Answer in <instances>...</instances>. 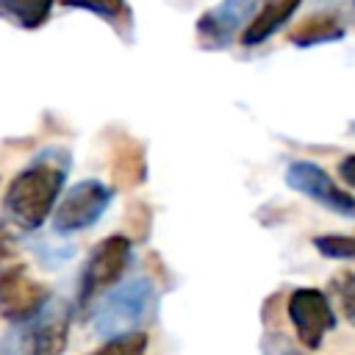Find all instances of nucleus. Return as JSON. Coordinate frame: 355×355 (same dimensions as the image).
Returning <instances> with one entry per match:
<instances>
[{
    "label": "nucleus",
    "instance_id": "nucleus-9",
    "mask_svg": "<svg viewBox=\"0 0 355 355\" xmlns=\"http://www.w3.org/2000/svg\"><path fill=\"white\" fill-rule=\"evenodd\" d=\"M69 322H72V308L67 302L50 300V305L33 322H28L36 355H64L69 344Z\"/></svg>",
    "mask_w": 355,
    "mask_h": 355
},
{
    "label": "nucleus",
    "instance_id": "nucleus-8",
    "mask_svg": "<svg viewBox=\"0 0 355 355\" xmlns=\"http://www.w3.org/2000/svg\"><path fill=\"white\" fill-rule=\"evenodd\" d=\"M252 11H255V0H225L200 17L197 33L208 47H225L241 25L247 28Z\"/></svg>",
    "mask_w": 355,
    "mask_h": 355
},
{
    "label": "nucleus",
    "instance_id": "nucleus-16",
    "mask_svg": "<svg viewBox=\"0 0 355 355\" xmlns=\"http://www.w3.org/2000/svg\"><path fill=\"white\" fill-rule=\"evenodd\" d=\"M0 355H36L33 338H31V327L28 324L8 327L3 333V338H0Z\"/></svg>",
    "mask_w": 355,
    "mask_h": 355
},
{
    "label": "nucleus",
    "instance_id": "nucleus-18",
    "mask_svg": "<svg viewBox=\"0 0 355 355\" xmlns=\"http://www.w3.org/2000/svg\"><path fill=\"white\" fill-rule=\"evenodd\" d=\"M338 175L344 178V183H349L355 189V155H347L341 164H338Z\"/></svg>",
    "mask_w": 355,
    "mask_h": 355
},
{
    "label": "nucleus",
    "instance_id": "nucleus-6",
    "mask_svg": "<svg viewBox=\"0 0 355 355\" xmlns=\"http://www.w3.org/2000/svg\"><path fill=\"white\" fill-rule=\"evenodd\" d=\"M111 197H114V191L97 178L75 183L53 211V230L67 236V233L92 227L111 205Z\"/></svg>",
    "mask_w": 355,
    "mask_h": 355
},
{
    "label": "nucleus",
    "instance_id": "nucleus-5",
    "mask_svg": "<svg viewBox=\"0 0 355 355\" xmlns=\"http://www.w3.org/2000/svg\"><path fill=\"white\" fill-rule=\"evenodd\" d=\"M286 316L297 333V341L305 349H322L324 336L338 324L336 322V311L327 300L324 291L302 286L294 288L286 300Z\"/></svg>",
    "mask_w": 355,
    "mask_h": 355
},
{
    "label": "nucleus",
    "instance_id": "nucleus-4",
    "mask_svg": "<svg viewBox=\"0 0 355 355\" xmlns=\"http://www.w3.org/2000/svg\"><path fill=\"white\" fill-rule=\"evenodd\" d=\"M50 288L36 280L22 263L0 272V316L11 327L33 322L50 305Z\"/></svg>",
    "mask_w": 355,
    "mask_h": 355
},
{
    "label": "nucleus",
    "instance_id": "nucleus-1",
    "mask_svg": "<svg viewBox=\"0 0 355 355\" xmlns=\"http://www.w3.org/2000/svg\"><path fill=\"white\" fill-rule=\"evenodd\" d=\"M67 169H69V158L64 150H44L25 169L17 172L3 202V211L14 227L36 230L47 222L64 189Z\"/></svg>",
    "mask_w": 355,
    "mask_h": 355
},
{
    "label": "nucleus",
    "instance_id": "nucleus-15",
    "mask_svg": "<svg viewBox=\"0 0 355 355\" xmlns=\"http://www.w3.org/2000/svg\"><path fill=\"white\" fill-rule=\"evenodd\" d=\"M313 247L324 258H338V261H355V236H341V233H327L316 236Z\"/></svg>",
    "mask_w": 355,
    "mask_h": 355
},
{
    "label": "nucleus",
    "instance_id": "nucleus-19",
    "mask_svg": "<svg viewBox=\"0 0 355 355\" xmlns=\"http://www.w3.org/2000/svg\"><path fill=\"white\" fill-rule=\"evenodd\" d=\"M352 6H355V0H352Z\"/></svg>",
    "mask_w": 355,
    "mask_h": 355
},
{
    "label": "nucleus",
    "instance_id": "nucleus-2",
    "mask_svg": "<svg viewBox=\"0 0 355 355\" xmlns=\"http://www.w3.org/2000/svg\"><path fill=\"white\" fill-rule=\"evenodd\" d=\"M155 308V286L150 277H130L119 286H114L94 311V327L108 341L116 336L139 333V324L147 322V316Z\"/></svg>",
    "mask_w": 355,
    "mask_h": 355
},
{
    "label": "nucleus",
    "instance_id": "nucleus-11",
    "mask_svg": "<svg viewBox=\"0 0 355 355\" xmlns=\"http://www.w3.org/2000/svg\"><path fill=\"white\" fill-rule=\"evenodd\" d=\"M344 36V25L338 22V17L333 14H316L311 19H305L302 25H297L291 31V42L297 47H313V44H327Z\"/></svg>",
    "mask_w": 355,
    "mask_h": 355
},
{
    "label": "nucleus",
    "instance_id": "nucleus-7",
    "mask_svg": "<svg viewBox=\"0 0 355 355\" xmlns=\"http://www.w3.org/2000/svg\"><path fill=\"white\" fill-rule=\"evenodd\" d=\"M286 183H288V189L305 194L316 205H322L338 216L355 219V197L349 191L338 189L336 180L322 166H316L311 161H291L286 166Z\"/></svg>",
    "mask_w": 355,
    "mask_h": 355
},
{
    "label": "nucleus",
    "instance_id": "nucleus-17",
    "mask_svg": "<svg viewBox=\"0 0 355 355\" xmlns=\"http://www.w3.org/2000/svg\"><path fill=\"white\" fill-rule=\"evenodd\" d=\"M333 291L344 311V319L355 327V272H341L333 277Z\"/></svg>",
    "mask_w": 355,
    "mask_h": 355
},
{
    "label": "nucleus",
    "instance_id": "nucleus-14",
    "mask_svg": "<svg viewBox=\"0 0 355 355\" xmlns=\"http://www.w3.org/2000/svg\"><path fill=\"white\" fill-rule=\"evenodd\" d=\"M147 349V333H128V336H116L108 338L103 347H97L89 355H144Z\"/></svg>",
    "mask_w": 355,
    "mask_h": 355
},
{
    "label": "nucleus",
    "instance_id": "nucleus-3",
    "mask_svg": "<svg viewBox=\"0 0 355 355\" xmlns=\"http://www.w3.org/2000/svg\"><path fill=\"white\" fill-rule=\"evenodd\" d=\"M130 266V239L122 233L105 236L86 258L78 277V308L86 311L100 294L116 286Z\"/></svg>",
    "mask_w": 355,
    "mask_h": 355
},
{
    "label": "nucleus",
    "instance_id": "nucleus-13",
    "mask_svg": "<svg viewBox=\"0 0 355 355\" xmlns=\"http://www.w3.org/2000/svg\"><path fill=\"white\" fill-rule=\"evenodd\" d=\"M61 6H69V8H83V11H92L108 22H119V19H128V6L125 0H55Z\"/></svg>",
    "mask_w": 355,
    "mask_h": 355
},
{
    "label": "nucleus",
    "instance_id": "nucleus-10",
    "mask_svg": "<svg viewBox=\"0 0 355 355\" xmlns=\"http://www.w3.org/2000/svg\"><path fill=\"white\" fill-rule=\"evenodd\" d=\"M297 6H300V0H261L258 8L252 11L247 28L241 31V44L255 47V44L266 42L277 28H283V22L291 19Z\"/></svg>",
    "mask_w": 355,
    "mask_h": 355
},
{
    "label": "nucleus",
    "instance_id": "nucleus-12",
    "mask_svg": "<svg viewBox=\"0 0 355 355\" xmlns=\"http://www.w3.org/2000/svg\"><path fill=\"white\" fill-rule=\"evenodd\" d=\"M55 0H0V14L22 28H39Z\"/></svg>",
    "mask_w": 355,
    "mask_h": 355
}]
</instances>
